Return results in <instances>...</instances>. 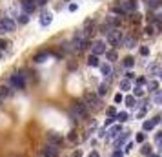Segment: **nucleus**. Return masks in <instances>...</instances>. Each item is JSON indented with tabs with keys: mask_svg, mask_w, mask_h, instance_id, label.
<instances>
[{
	"mask_svg": "<svg viewBox=\"0 0 162 157\" xmlns=\"http://www.w3.org/2000/svg\"><path fill=\"white\" fill-rule=\"evenodd\" d=\"M91 50H93V55H102V53H106V44L102 42V40H97V42H93V46H91Z\"/></svg>",
	"mask_w": 162,
	"mask_h": 157,
	"instance_id": "9",
	"label": "nucleus"
},
{
	"mask_svg": "<svg viewBox=\"0 0 162 157\" xmlns=\"http://www.w3.org/2000/svg\"><path fill=\"white\" fill-rule=\"evenodd\" d=\"M69 141H77V133H75V131L69 133Z\"/></svg>",
	"mask_w": 162,
	"mask_h": 157,
	"instance_id": "41",
	"label": "nucleus"
},
{
	"mask_svg": "<svg viewBox=\"0 0 162 157\" xmlns=\"http://www.w3.org/2000/svg\"><path fill=\"white\" fill-rule=\"evenodd\" d=\"M135 95H137V97H142V95H144V89H142V88H135Z\"/></svg>",
	"mask_w": 162,
	"mask_h": 157,
	"instance_id": "34",
	"label": "nucleus"
},
{
	"mask_svg": "<svg viewBox=\"0 0 162 157\" xmlns=\"http://www.w3.org/2000/svg\"><path fill=\"white\" fill-rule=\"evenodd\" d=\"M2 55H4V51H0V59H2Z\"/></svg>",
	"mask_w": 162,
	"mask_h": 157,
	"instance_id": "50",
	"label": "nucleus"
},
{
	"mask_svg": "<svg viewBox=\"0 0 162 157\" xmlns=\"http://www.w3.org/2000/svg\"><path fill=\"white\" fill-rule=\"evenodd\" d=\"M46 139H48V144H51V146H58V144H62V135H58L57 131H48Z\"/></svg>",
	"mask_w": 162,
	"mask_h": 157,
	"instance_id": "7",
	"label": "nucleus"
},
{
	"mask_svg": "<svg viewBox=\"0 0 162 157\" xmlns=\"http://www.w3.org/2000/svg\"><path fill=\"white\" fill-rule=\"evenodd\" d=\"M11 84H13V88H16V89H24V88H26L24 75H20V73L11 75Z\"/></svg>",
	"mask_w": 162,
	"mask_h": 157,
	"instance_id": "6",
	"label": "nucleus"
},
{
	"mask_svg": "<svg viewBox=\"0 0 162 157\" xmlns=\"http://www.w3.org/2000/svg\"><path fill=\"white\" fill-rule=\"evenodd\" d=\"M71 115L75 119H86L87 115V108L84 106V102H75L73 108H71Z\"/></svg>",
	"mask_w": 162,
	"mask_h": 157,
	"instance_id": "1",
	"label": "nucleus"
},
{
	"mask_svg": "<svg viewBox=\"0 0 162 157\" xmlns=\"http://www.w3.org/2000/svg\"><path fill=\"white\" fill-rule=\"evenodd\" d=\"M120 89H122V92H129V89H131V80L122 79L120 80Z\"/></svg>",
	"mask_w": 162,
	"mask_h": 157,
	"instance_id": "18",
	"label": "nucleus"
},
{
	"mask_svg": "<svg viewBox=\"0 0 162 157\" xmlns=\"http://www.w3.org/2000/svg\"><path fill=\"white\" fill-rule=\"evenodd\" d=\"M89 157H100V155H99V152H91V153H89Z\"/></svg>",
	"mask_w": 162,
	"mask_h": 157,
	"instance_id": "46",
	"label": "nucleus"
},
{
	"mask_svg": "<svg viewBox=\"0 0 162 157\" xmlns=\"http://www.w3.org/2000/svg\"><path fill=\"white\" fill-rule=\"evenodd\" d=\"M51 22H53V15H51V13H44V15L40 17V26H44V28L49 26Z\"/></svg>",
	"mask_w": 162,
	"mask_h": 157,
	"instance_id": "13",
	"label": "nucleus"
},
{
	"mask_svg": "<svg viewBox=\"0 0 162 157\" xmlns=\"http://www.w3.org/2000/svg\"><path fill=\"white\" fill-rule=\"evenodd\" d=\"M146 141V135H144V133H138V135H137V143H144Z\"/></svg>",
	"mask_w": 162,
	"mask_h": 157,
	"instance_id": "35",
	"label": "nucleus"
},
{
	"mask_svg": "<svg viewBox=\"0 0 162 157\" xmlns=\"http://www.w3.org/2000/svg\"><path fill=\"white\" fill-rule=\"evenodd\" d=\"M131 148H133V143H128V144H126V152H129Z\"/></svg>",
	"mask_w": 162,
	"mask_h": 157,
	"instance_id": "44",
	"label": "nucleus"
},
{
	"mask_svg": "<svg viewBox=\"0 0 162 157\" xmlns=\"http://www.w3.org/2000/svg\"><path fill=\"white\" fill-rule=\"evenodd\" d=\"M86 48H87V40L84 38V35H82V33L75 35V40H73V50H75V51H82V50H86Z\"/></svg>",
	"mask_w": 162,
	"mask_h": 157,
	"instance_id": "5",
	"label": "nucleus"
},
{
	"mask_svg": "<svg viewBox=\"0 0 162 157\" xmlns=\"http://www.w3.org/2000/svg\"><path fill=\"white\" fill-rule=\"evenodd\" d=\"M113 157H124V152H120V150H115V152H113Z\"/></svg>",
	"mask_w": 162,
	"mask_h": 157,
	"instance_id": "37",
	"label": "nucleus"
},
{
	"mask_svg": "<svg viewBox=\"0 0 162 157\" xmlns=\"http://www.w3.org/2000/svg\"><path fill=\"white\" fill-rule=\"evenodd\" d=\"M120 6H122L124 13H131V11H137L138 2H137V0H126V2H120Z\"/></svg>",
	"mask_w": 162,
	"mask_h": 157,
	"instance_id": "8",
	"label": "nucleus"
},
{
	"mask_svg": "<svg viewBox=\"0 0 162 157\" xmlns=\"http://www.w3.org/2000/svg\"><path fill=\"white\" fill-rule=\"evenodd\" d=\"M124 102H126L129 108H135V104H137V101H135V97H133V95H128V97L124 99Z\"/></svg>",
	"mask_w": 162,
	"mask_h": 157,
	"instance_id": "23",
	"label": "nucleus"
},
{
	"mask_svg": "<svg viewBox=\"0 0 162 157\" xmlns=\"http://www.w3.org/2000/svg\"><path fill=\"white\" fill-rule=\"evenodd\" d=\"M15 28H16L15 20H11V18H0V33H2V35L15 31Z\"/></svg>",
	"mask_w": 162,
	"mask_h": 157,
	"instance_id": "2",
	"label": "nucleus"
},
{
	"mask_svg": "<svg viewBox=\"0 0 162 157\" xmlns=\"http://www.w3.org/2000/svg\"><path fill=\"white\" fill-rule=\"evenodd\" d=\"M122 44H124V48H128V50H131V48H135V44H137V40H135L133 37H126V38H122Z\"/></svg>",
	"mask_w": 162,
	"mask_h": 157,
	"instance_id": "14",
	"label": "nucleus"
},
{
	"mask_svg": "<svg viewBox=\"0 0 162 157\" xmlns=\"http://www.w3.org/2000/svg\"><path fill=\"white\" fill-rule=\"evenodd\" d=\"M155 141H157V143H162V131H158L157 135H155Z\"/></svg>",
	"mask_w": 162,
	"mask_h": 157,
	"instance_id": "39",
	"label": "nucleus"
},
{
	"mask_svg": "<svg viewBox=\"0 0 162 157\" xmlns=\"http://www.w3.org/2000/svg\"><path fill=\"white\" fill-rule=\"evenodd\" d=\"M106 38H108V42L111 46H117V44H120V40H122V33L119 29H111V31H108Z\"/></svg>",
	"mask_w": 162,
	"mask_h": 157,
	"instance_id": "4",
	"label": "nucleus"
},
{
	"mask_svg": "<svg viewBox=\"0 0 162 157\" xmlns=\"http://www.w3.org/2000/svg\"><path fill=\"white\" fill-rule=\"evenodd\" d=\"M158 77H160V80H162V71H158Z\"/></svg>",
	"mask_w": 162,
	"mask_h": 157,
	"instance_id": "49",
	"label": "nucleus"
},
{
	"mask_svg": "<svg viewBox=\"0 0 162 157\" xmlns=\"http://www.w3.org/2000/svg\"><path fill=\"white\" fill-rule=\"evenodd\" d=\"M69 11H77V4H71V6H69Z\"/></svg>",
	"mask_w": 162,
	"mask_h": 157,
	"instance_id": "45",
	"label": "nucleus"
},
{
	"mask_svg": "<svg viewBox=\"0 0 162 157\" xmlns=\"http://www.w3.org/2000/svg\"><path fill=\"white\" fill-rule=\"evenodd\" d=\"M73 157H82V153H80V152H75V153H73Z\"/></svg>",
	"mask_w": 162,
	"mask_h": 157,
	"instance_id": "47",
	"label": "nucleus"
},
{
	"mask_svg": "<svg viewBox=\"0 0 162 157\" xmlns=\"http://www.w3.org/2000/svg\"><path fill=\"white\" fill-rule=\"evenodd\" d=\"M99 104H100V102H99V97H97L95 93H86V95H84V106H86L87 110H89V108H91V110H97Z\"/></svg>",
	"mask_w": 162,
	"mask_h": 157,
	"instance_id": "3",
	"label": "nucleus"
},
{
	"mask_svg": "<svg viewBox=\"0 0 162 157\" xmlns=\"http://www.w3.org/2000/svg\"><path fill=\"white\" fill-rule=\"evenodd\" d=\"M148 8H151V9H155V8H158L160 6V2H158V0H148Z\"/></svg>",
	"mask_w": 162,
	"mask_h": 157,
	"instance_id": "28",
	"label": "nucleus"
},
{
	"mask_svg": "<svg viewBox=\"0 0 162 157\" xmlns=\"http://www.w3.org/2000/svg\"><path fill=\"white\" fill-rule=\"evenodd\" d=\"M142 153H144V155H149V153H151V146H149V144H144V146H142Z\"/></svg>",
	"mask_w": 162,
	"mask_h": 157,
	"instance_id": "31",
	"label": "nucleus"
},
{
	"mask_svg": "<svg viewBox=\"0 0 162 157\" xmlns=\"http://www.w3.org/2000/svg\"><path fill=\"white\" fill-rule=\"evenodd\" d=\"M146 33H148V35H153V33H155V29H153V26H151V24L146 28Z\"/></svg>",
	"mask_w": 162,
	"mask_h": 157,
	"instance_id": "38",
	"label": "nucleus"
},
{
	"mask_svg": "<svg viewBox=\"0 0 162 157\" xmlns=\"http://www.w3.org/2000/svg\"><path fill=\"white\" fill-rule=\"evenodd\" d=\"M48 57H49V53H46V51H42V53H38V55H35V57H33V60H35V62H44V60H48Z\"/></svg>",
	"mask_w": 162,
	"mask_h": 157,
	"instance_id": "17",
	"label": "nucleus"
},
{
	"mask_svg": "<svg viewBox=\"0 0 162 157\" xmlns=\"http://www.w3.org/2000/svg\"><path fill=\"white\" fill-rule=\"evenodd\" d=\"M46 2H48V0H35V4H37V6H44Z\"/></svg>",
	"mask_w": 162,
	"mask_h": 157,
	"instance_id": "42",
	"label": "nucleus"
},
{
	"mask_svg": "<svg viewBox=\"0 0 162 157\" xmlns=\"http://www.w3.org/2000/svg\"><path fill=\"white\" fill-rule=\"evenodd\" d=\"M22 8H24V11L28 15V13H33L37 9V4H35V0H22Z\"/></svg>",
	"mask_w": 162,
	"mask_h": 157,
	"instance_id": "12",
	"label": "nucleus"
},
{
	"mask_svg": "<svg viewBox=\"0 0 162 157\" xmlns=\"http://www.w3.org/2000/svg\"><path fill=\"white\" fill-rule=\"evenodd\" d=\"M119 131H122V128H120V124H117V126H113V128H111L109 131H106V133H108V135H109V137H117V135H119Z\"/></svg>",
	"mask_w": 162,
	"mask_h": 157,
	"instance_id": "16",
	"label": "nucleus"
},
{
	"mask_svg": "<svg viewBox=\"0 0 162 157\" xmlns=\"http://www.w3.org/2000/svg\"><path fill=\"white\" fill-rule=\"evenodd\" d=\"M157 70H158V64H155V62L148 66V73H149V75H153V73H157Z\"/></svg>",
	"mask_w": 162,
	"mask_h": 157,
	"instance_id": "27",
	"label": "nucleus"
},
{
	"mask_svg": "<svg viewBox=\"0 0 162 157\" xmlns=\"http://www.w3.org/2000/svg\"><path fill=\"white\" fill-rule=\"evenodd\" d=\"M106 93H108V82H102L99 86V97H104Z\"/></svg>",
	"mask_w": 162,
	"mask_h": 157,
	"instance_id": "22",
	"label": "nucleus"
},
{
	"mask_svg": "<svg viewBox=\"0 0 162 157\" xmlns=\"http://www.w3.org/2000/svg\"><path fill=\"white\" fill-rule=\"evenodd\" d=\"M115 119H117L119 122H124V121H128V113H126V111H120V113L115 115Z\"/></svg>",
	"mask_w": 162,
	"mask_h": 157,
	"instance_id": "24",
	"label": "nucleus"
},
{
	"mask_svg": "<svg viewBox=\"0 0 162 157\" xmlns=\"http://www.w3.org/2000/svg\"><path fill=\"white\" fill-rule=\"evenodd\" d=\"M140 55H142V57H148V55H149V48H148V46H142V48H140Z\"/></svg>",
	"mask_w": 162,
	"mask_h": 157,
	"instance_id": "30",
	"label": "nucleus"
},
{
	"mask_svg": "<svg viewBox=\"0 0 162 157\" xmlns=\"http://www.w3.org/2000/svg\"><path fill=\"white\" fill-rule=\"evenodd\" d=\"M117 57H119L117 51H113V50H111V51H106V59H108V60H117Z\"/></svg>",
	"mask_w": 162,
	"mask_h": 157,
	"instance_id": "26",
	"label": "nucleus"
},
{
	"mask_svg": "<svg viewBox=\"0 0 162 157\" xmlns=\"http://www.w3.org/2000/svg\"><path fill=\"white\" fill-rule=\"evenodd\" d=\"M87 64H89V66H93V68L100 66V62H99V57H97V55H89V59H87Z\"/></svg>",
	"mask_w": 162,
	"mask_h": 157,
	"instance_id": "19",
	"label": "nucleus"
},
{
	"mask_svg": "<svg viewBox=\"0 0 162 157\" xmlns=\"http://www.w3.org/2000/svg\"><path fill=\"white\" fill-rule=\"evenodd\" d=\"M148 157H158V155H155V153H149V155H148Z\"/></svg>",
	"mask_w": 162,
	"mask_h": 157,
	"instance_id": "48",
	"label": "nucleus"
},
{
	"mask_svg": "<svg viewBox=\"0 0 162 157\" xmlns=\"http://www.w3.org/2000/svg\"><path fill=\"white\" fill-rule=\"evenodd\" d=\"M128 141V133H120V137L117 139V141H115V146H117V148H120L124 143Z\"/></svg>",
	"mask_w": 162,
	"mask_h": 157,
	"instance_id": "20",
	"label": "nucleus"
},
{
	"mask_svg": "<svg viewBox=\"0 0 162 157\" xmlns=\"http://www.w3.org/2000/svg\"><path fill=\"white\" fill-rule=\"evenodd\" d=\"M160 153H162V144H160Z\"/></svg>",
	"mask_w": 162,
	"mask_h": 157,
	"instance_id": "51",
	"label": "nucleus"
},
{
	"mask_svg": "<svg viewBox=\"0 0 162 157\" xmlns=\"http://www.w3.org/2000/svg\"><path fill=\"white\" fill-rule=\"evenodd\" d=\"M158 122H160V117H153V119H149V121H144V122H142V130H144V131H149V130H153Z\"/></svg>",
	"mask_w": 162,
	"mask_h": 157,
	"instance_id": "10",
	"label": "nucleus"
},
{
	"mask_svg": "<svg viewBox=\"0 0 162 157\" xmlns=\"http://www.w3.org/2000/svg\"><path fill=\"white\" fill-rule=\"evenodd\" d=\"M100 70H102V75H106L108 79H111L113 70H111V66H109V64H102V66H100Z\"/></svg>",
	"mask_w": 162,
	"mask_h": 157,
	"instance_id": "15",
	"label": "nucleus"
},
{
	"mask_svg": "<svg viewBox=\"0 0 162 157\" xmlns=\"http://www.w3.org/2000/svg\"><path fill=\"white\" fill-rule=\"evenodd\" d=\"M58 155V150H57V146H51V144H48L44 150H42V157H57Z\"/></svg>",
	"mask_w": 162,
	"mask_h": 157,
	"instance_id": "11",
	"label": "nucleus"
},
{
	"mask_svg": "<svg viewBox=\"0 0 162 157\" xmlns=\"http://www.w3.org/2000/svg\"><path fill=\"white\" fill-rule=\"evenodd\" d=\"M9 93H11V92H9V86H4V84L0 86V99H6V97H9Z\"/></svg>",
	"mask_w": 162,
	"mask_h": 157,
	"instance_id": "21",
	"label": "nucleus"
},
{
	"mask_svg": "<svg viewBox=\"0 0 162 157\" xmlns=\"http://www.w3.org/2000/svg\"><path fill=\"white\" fill-rule=\"evenodd\" d=\"M28 20H29V18H28V15H26V13H24V15H22V17H20V22H22V24H26V22H28Z\"/></svg>",
	"mask_w": 162,
	"mask_h": 157,
	"instance_id": "40",
	"label": "nucleus"
},
{
	"mask_svg": "<svg viewBox=\"0 0 162 157\" xmlns=\"http://www.w3.org/2000/svg\"><path fill=\"white\" fill-rule=\"evenodd\" d=\"M124 66H126V68H133V66H135V59L133 57H126L124 59Z\"/></svg>",
	"mask_w": 162,
	"mask_h": 157,
	"instance_id": "25",
	"label": "nucleus"
},
{
	"mask_svg": "<svg viewBox=\"0 0 162 157\" xmlns=\"http://www.w3.org/2000/svg\"><path fill=\"white\" fill-rule=\"evenodd\" d=\"M148 88L151 89V92H155V89L158 88V82H157V80H149V84H148Z\"/></svg>",
	"mask_w": 162,
	"mask_h": 157,
	"instance_id": "29",
	"label": "nucleus"
},
{
	"mask_svg": "<svg viewBox=\"0 0 162 157\" xmlns=\"http://www.w3.org/2000/svg\"><path fill=\"white\" fill-rule=\"evenodd\" d=\"M144 115H146V108H142L140 111H138V117H144Z\"/></svg>",
	"mask_w": 162,
	"mask_h": 157,
	"instance_id": "43",
	"label": "nucleus"
},
{
	"mask_svg": "<svg viewBox=\"0 0 162 157\" xmlns=\"http://www.w3.org/2000/svg\"><path fill=\"white\" fill-rule=\"evenodd\" d=\"M7 46H9V42H7V40H0V51L7 50Z\"/></svg>",
	"mask_w": 162,
	"mask_h": 157,
	"instance_id": "32",
	"label": "nucleus"
},
{
	"mask_svg": "<svg viewBox=\"0 0 162 157\" xmlns=\"http://www.w3.org/2000/svg\"><path fill=\"white\" fill-rule=\"evenodd\" d=\"M124 101V95L122 93H117V95H115V102H122Z\"/></svg>",
	"mask_w": 162,
	"mask_h": 157,
	"instance_id": "36",
	"label": "nucleus"
},
{
	"mask_svg": "<svg viewBox=\"0 0 162 157\" xmlns=\"http://www.w3.org/2000/svg\"><path fill=\"white\" fill-rule=\"evenodd\" d=\"M108 115H109V117H115V115H117V110H115L113 106H111V108H108Z\"/></svg>",
	"mask_w": 162,
	"mask_h": 157,
	"instance_id": "33",
	"label": "nucleus"
}]
</instances>
